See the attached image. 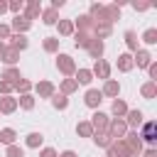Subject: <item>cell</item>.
Returning a JSON list of instances; mask_svg holds the SVG:
<instances>
[{"instance_id":"bcb514c9","label":"cell","mask_w":157,"mask_h":157,"mask_svg":"<svg viewBox=\"0 0 157 157\" xmlns=\"http://www.w3.org/2000/svg\"><path fill=\"white\" fill-rule=\"evenodd\" d=\"M56 157H78V155H76L74 150H64V152H61V155H56Z\"/></svg>"},{"instance_id":"4316f807","label":"cell","mask_w":157,"mask_h":157,"mask_svg":"<svg viewBox=\"0 0 157 157\" xmlns=\"http://www.w3.org/2000/svg\"><path fill=\"white\" fill-rule=\"evenodd\" d=\"M110 113H113L115 118H125V113H128V105H125V101L115 98V101H113V105H110Z\"/></svg>"},{"instance_id":"44dd1931","label":"cell","mask_w":157,"mask_h":157,"mask_svg":"<svg viewBox=\"0 0 157 157\" xmlns=\"http://www.w3.org/2000/svg\"><path fill=\"white\" fill-rule=\"evenodd\" d=\"M56 29H59V34L61 37H71L76 29H74V20H59L56 22Z\"/></svg>"},{"instance_id":"9a60e30c","label":"cell","mask_w":157,"mask_h":157,"mask_svg":"<svg viewBox=\"0 0 157 157\" xmlns=\"http://www.w3.org/2000/svg\"><path fill=\"white\" fill-rule=\"evenodd\" d=\"M103 49H105V44H103L101 39H96V37H93V39H91V44L86 47V52H88V54H91V59H96V61L103 56Z\"/></svg>"},{"instance_id":"30bf717a","label":"cell","mask_w":157,"mask_h":157,"mask_svg":"<svg viewBox=\"0 0 157 157\" xmlns=\"http://www.w3.org/2000/svg\"><path fill=\"white\" fill-rule=\"evenodd\" d=\"M22 15L32 22V20H37L39 15H42V5H39V0H29L27 5H25V10H22Z\"/></svg>"},{"instance_id":"7dc6e473","label":"cell","mask_w":157,"mask_h":157,"mask_svg":"<svg viewBox=\"0 0 157 157\" xmlns=\"http://www.w3.org/2000/svg\"><path fill=\"white\" fill-rule=\"evenodd\" d=\"M52 7H54V10H59V7H64V0H52Z\"/></svg>"},{"instance_id":"ee69618b","label":"cell","mask_w":157,"mask_h":157,"mask_svg":"<svg viewBox=\"0 0 157 157\" xmlns=\"http://www.w3.org/2000/svg\"><path fill=\"white\" fill-rule=\"evenodd\" d=\"M132 7L140 10V12H145V10H150V2H132Z\"/></svg>"},{"instance_id":"7a4b0ae2","label":"cell","mask_w":157,"mask_h":157,"mask_svg":"<svg viewBox=\"0 0 157 157\" xmlns=\"http://www.w3.org/2000/svg\"><path fill=\"white\" fill-rule=\"evenodd\" d=\"M56 69H59V74H64V76L71 78L76 74V61L69 54H56Z\"/></svg>"},{"instance_id":"f907efd6","label":"cell","mask_w":157,"mask_h":157,"mask_svg":"<svg viewBox=\"0 0 157 157\" xmlns=\"http://www.w3.org/2000/svg\"><path fill=\"white\" fill-rule=\"evenodd\" d=\"M2 49H5V42H0V56H2Z\"/></svg>"},{"instance_id":"7402d4cb","label":"cell","mask_w":157,"mask_h":157,"mask_svg":"<svg viewBox=\"0 0 157 157\" xmlns=\"http://www.w3.org/2000/svg\"><path fill=\"white\" fill-rule=\"evenodd\" d=\"M74 81H76V83H83V86H88V83L93 81V74H91V69H76V74H74Z\"/></svg>"},{"instance_id":"ac0fdd59","label":"cell","mask_w":157,"mask_h":157,"mask_svg":"<svg viewBox=\"0 0 157 157\" xmlns=\"http://www.w3.org/2000/svg\"><path fill=\"white\" fill-rule=\"evenodd\" d=\"M34 91L39 93V98H52V96L56 93V88H54L52 81H39V83L34 86Z\"/></svg>"},{"instance_id":"e575fe53","label":"cell","mask_w":157,"mask_h":157,"mask_svg":"<svg viewBox=\"0 0 157 157\" xmlns=\"http://www.w3.org/2000/svg\"><path fill=\"white\" fill-rule=\"evenodd\" d=\"M74 91H78V83H76L74 78H64V81H61V93L69 96V93H74Z\"/></svg>"},{"instance_id":"3957f363","label":"cell","mask_w":157,"mask_h":157,"mask_svg":"<svg viewBox=\"0 0 157 157\" xmlns=\"http://www.w3.org/2000/svg\"><path fill=\"white\" fill-rule=\"evenodd\" d=\"M130 155H135V152L128 147L125 140H113L108 147V157H130Z\"/></svg>"},{"instance_id":"f1b7e54d","label":"cell","mask_w":157,"mask_h":157,"mask_svg":"<svg viewBox=\"0 0 157 157\" xmlns=\"http://www.w3.org/2000/svg\"><path fill=\"white\" fill-rule=\"evenodd\" d=\"M42 47H44V52H49V54H56V52H59V37H44Z\"/></svg>"},{"instance_id":"83f0119b","label":"cell","mask_w":157,"mask_h":157,"mask_svg":"<svg viewBox=\"0 0 157 157\" xmlns=\"http://www.w3.org/2000/svg\"><path fill=\"white\" fill-rule=\"evenodd\" d=\"M42 142H44V135H42V132H29V135H27V140H25V145H27V147H32V150L42 147Z\"/></svg>"},{"instance_id":"8992f818","label":"cell","mask_w":157,"mask_h":157,"mask_svg":"<svg viewBox=\"0 0 157 157\" xmlns=\"http://www.w3.org/2000/svg\"><path fill=\"white\" fill-rule=\"evenodd\" d=\"M76 27H78V32L93 37V20H91L88 15H78V17L74 20V29H76Z\"/></svg>"},{"instance_id":"f546056e","label":"cell","mask_w":157,"mask_h":157,"mask_svg":"<svg viewBox=\"0 0 157 157\" xmlns=\"http://www.w3.org/2000/svg\"><path fill=\"white\" fill-rule=\"evenodd\" d=\"M17 108H22V110H32V108H34V96H32V93L20 96V98H17Z\"/></svg>"},{"instance_id":"4dcf8cb0","label":"cell","mask_w":157,"mask_h":157,"mask_svg":"<svg viewBox=\"0 0 157 157\" xmlns=\"http://www.w3.org/2000/svg\"><path fill=\"white\" fill-rule=\"evenodd\" d=\"M52 105H54L56 110H66V108H69V98H66L64 93H54V96H52Z\"/></svg>"},{"instance_id":"8fae6325","label":"cell","mask_w":157,"mask_h":157,"mask_svg":"<svg viewBox=\"0 0 157 157\" xmlns=\"http://www.w3.org/2000/svg\"><path fill=\"white\" fill-rule=\"evenodd\" d=\"M123 120H125L128 128H140V125L145 123V115H142V110H128Z\"/></svg>"},{"instance_id":"603a6c76","label":"cell","mask_w":157,"mask_h":157,"mask_svg":"<svg viewBox=\"0 0 157 157\" xmlns=\"http://www.w3.org/2000/svg\"><path fill=\"white\" fill-rule=\"evenodd\" d=\"M140 96H142V98H147V101H152V98L157 96V83H155V81L142 83V86H140Z\"/></svg>"},{"instance_id":"8d00e7d4","label":"cell","mask_w":157,"mask_h":157,"mask_svg":"<svg viewBox=\"0 0 157 157\" xmlns=\"http://www.w3.org/2000/svg\"><path fill=\"white\" fill-rule=\"evenodd\" d=\"M142 42H145V44H150V47H152V44H157V29H155V27L145 29V32H142Z\"/></svg>"},{"instance_id":"c3c4849f","label":"cell","mask_w":157,"mask_h":157,"mask_svg":"<svg viewBox=\"0 0 157 157\" xmlns=\"http://www.w3.org/2000/svg\"><path fill=\"white\" fill-rule=\"evenodd\" d=\"M145 157H157V150H155V147H150V150H145Z\"/></svg>"},{"instance_id":"ab89813d","label":"cell","mask_w":157,"mask_h":157,"mask_svg":"<svg viewBox=\"0 0 157 157\" xmlns=\"http://www.w3.org/2000/svg\"><path fill=\"white\" fill-rule=\"evenodd\" d=\"M7 10H10V12H15V15H22L25 2H22V0H12V2H7Z\"/></svg>"},{"instance_id":"ba28073f","label":"cell","mask_w":157,"mask_h":157,"mask_svg":"<svg viewBox=\"0 0 157 157\" xmlns=\"http://www.w3.org/2000/svg\"><path fill=\"white\" fill-rule=\"evenodd\" d=\"M132 61H135L137 69H147V66L152 64V54H150L147 49H137V52L132 54Z\"/></svg>"},{"instance_id":"cb8c5ba5","label":"cell","mask_w":157,"mask_h":157,"mask_svg":"<svg viewBox=\"0 0 157 157\" xmlns=\"http://www.w3.org/2000/svg\"><path fill=\"white\" fill-rule=\"evenodd\" d=\"M110 32H113V25H93V37L96 39H105V37H110Z\"/></svg>"},{"instance_id":"2e32d148","label":"cell","mask_w":157,"mask_h":157,"mask_svg":"<svg viewBox=\"0 0 157 157\" xmlns=\"http://www.w3.org/2000/svg\"><path fill=\"white\" fill-rule=\"evenodd\" d=\"M0 78H2V81H7V83L15 88V83L22 78V74H20V69H17V66H7V69L2 71V76H0Z\"/></svg>"},{"instance_id":"836d02e7","label":"cell","mask_w":157,"mask_h":157,"mask_svg":"<svg viewBox=\"0 0 157 157\" xmlns=\"http://www.w3.org/2000/svg\"><path fill=\"white\" fill-rule=\"evenodd\" d=\"M125 44H128V49H130L132 54L140 49V47H137V34H135L132 29H128V32H125Z\"/></svg>"},{"instance_id":"816d5d0a","label":"cell","mask_w":157,"mask_h":157,"mask_svg":"<svg viewBox=\"0 0 157 157\" xmlns=\"http://www.w3.org/2000/svg\"><path fill=\"white\" fill-rule=\"evenodd\" d=\"M130 157H137V155H130Z\"/></svg>"},{"instance_id":"b9f144b4","label":"cell","mask_w":157,"mask_h":157,"mask_svg":"<svg viewBox=\"0 0 157 157\" xmlns=\"http://www.w3.org/2000/svg\"><path fill=\"white\" fill-rule=\"evenodd\" d=\"M147 74H150V81H155V83H157V64H155V61L147 66Z\"/></svg>"},{"instance_id":"d6a6232c","label":"cell","mask_w":157,"mask_h":157,"mask_svg":"<svg viewBox=\"0 0 157 157\" xmlns=\"http://www.w3.org/2000/svg\"><path fill=\"white\" fill-rule=\"evenodd\" d=\"M91 137H93V142H96L98 147H105V150H108V147H110V142H113V140L108 137V132H93Z\"/></svg>"},{"instance_id":"d590c367","label":"cell","mask_w":157,"mask_h":157,"mask_svg":"<svg viewBox=\"0 0 157 157\" xmlns=\"http://www.w3.org/2000/svg\"><path fill=\"white\" fill-rule=\"evenodd\" d=\"M76 132H78L81 137H91V135H93V128H91L88 120H81V123L76 125Z\"/></svg>"},{"instance_id":"1f68e13d","label":"cell","mask_w":157,"mask_h":157,"mask_svg":"<svg viewBox=\"0 0 157 157\" xmlns=\"http://www.w3.org/2000/svg\"><path fill=\"white\" fill-rule=\"evenodd\" d=\"M15 137H17V132L12 128H2L0 130V142L2 145H15Z\"/></svg>"},{"instance_id":"52a82bcc","label":"cell","mask_w":157,"mask_h":157,"mask_svg":"<svg viewBox=\"0 0 157 157\" xmlns=\"http://www.w3.org/2000/svg\"><path fill=\"white\" fill-rule=\"evenodd\" d=\"M101 101H103V93H101L98 88H88V91H86V96H83V103H86L88 108H93V110H98Z\"/></svg>"},{"instance_id":"74e56055","label":"cell","mask_w":157,"mask_h":157,"mask_svg":"<svg viewBox=\"0 0 157 157\" xmlns=\"http://www.w3.org/2000/svg\"><path fill=\"white\" fill-rule=\"evenodd\" d=\"M15 91H17L20 96H25V93H29V91H32V81H27V78H20V81L15 83Z\"/></svg>"},{"instance_id":"681fc988","label":"cell","mask_w":157,"mask_h":157,"mask_svg":"<svg viewBox=\"0 0 157 157\" xmlns=\"http://www.w3.org/2000/svg\"><path fill=\"white\" fill-rule=\"evenodd\" d=\"M2 12H7V2H5V0H0V15H2Z\"/></svg>"},{"instance_id":"7bdbcfd3","label":"cell","mask_w":157,"mask_h":157,"mask_svg":"<svg viewBox=\"0 0 157 157\" xmlns=\"http://www.w3.org/2000/svg\"><path fill=\"white\" fill-rule=\"evenodd\" d=\"M2 39H10V27L0 22V42H2Z\"/></svg>"},{"instance_id":"f35d334b","label":"cell","mask_w":157,"mask_h":157,"mask_svg":"<svg viewBox=\"0 0 157 157\" xmlns=\"http://www.w3.org/2000/svg\"><path fill=\"white\" fill-rule=\"evenodd\" d=\"M5 157H25V147H20V145H7Z\"/></svg>"},{"instance_id":"7c38bea8","label":"cell","mask_w":157,"mask_h":157,"mask_svg":"<svg viewBox=\"0 0 157 157\" xmlns=\"http://www.w3.org/2000/svg\"><path fill=\"white\" fill-rule=\"evenodd\" d=\"M0 61H5L7 66H15V64L20 61V52H17V49H12L10 44H5V49H2V56H0Z\"/></svg>"},{"instance_id":"5bb4252c","label":"cell","mask_w":157,"mask_h":157,"mask_svg":"<svg viewBox=\"0 0 157 157\" xmlns=\"http://www.w3.org/2000/svg\"><path fill=\"white\" fill-rule=\"evenodd\" d=\"M29 27H32V22H29L25 15H15V20H12V29H15V34H25Z\"/></svg>"},{"instance_id":"f6af8a7d","label":"cell","mask_w":157,"mask_h":157,"mask_svg":"<svg viewBox=\"0 0 157 157\" xmlns=\"http://www.w3.org/2000/svg\"><path fill=\"white\" fill-rule=\"evenodd\" d=\"M39 157H56V152H54L52 147H44V150L39 152Z\"/></svg>"},{"instance_id":"ffe728a7","label":"cell","mask_w":157,"mask_h":157,"mask_svg":"<svg viewBox=\"0 0 157 157\" xmlns=\"http://www.w3.org/2000/svg\"><path fill=\"white\" fill-rule=\"evenodd\" d=\"M42 22L44 25H56L59 22V10H54V7H42Z\"/></svg>"},{"instance_id":"d6986e66","label":"cell","mask_w":157,"mask_h":157,"mask_svg":"<svg viewBox=\"0 0 157 157\" xmlns=\"http://www.w3.org/2000/svg\"><path fill=\"white\" fill-rule=\"evenodd\" d=\"M15 110H17V98H12V96H2V98H0V113L10 115V113H15Z\"/></svg>"},{"instance_id":"e0dca14e","label":"cell","mask_w":157,"mask_h":157,"mask_svg":"<svg viewBox=\"0 0 157 157\" xmlns=\"http://www.w3.org/2000/svg\"><path fill=\"white\" fill-rule=\"evenodd\" d=\"M101 93H103V96H108V98H118V93H120V83H118L115 78H108V81L103 83Z\"/></svg>"},{"instance_id":"5b68a950","label":"cell","mask_w":157,"mask_h":157,"mask_svg":"<svg viewBox=\"0 0 157 157\" xmlns=\"http://www.w3.org/2000/svg\"><path fill=\"white\" fill-rule=\"evenodd\" d=\"M140 128H142V130L137 132V135H140V140H145V142H150V145H152V142L157 140V123H155V120H147V123H142Z\"/></svg>"},{"instance_id":"277c9868","label":"cell","mask_w":157,"mask_h":157,"mask_svg":"<svg viewBox=\"0 0 157 157\" xmlns=\"http://www.w3.org/2000/svg\"><path fill=\"white\" fill-rule=\"evenodd\" d=\"M91 128H93V132H105L108 130V123H110V118L105 115V113H101V110H96L93 115H91Z\"/></svg>"},{"instance_id":"60d3db41","label":"cell","mask_w":157,"mask_h":157,"mask_svg":"<svg viewBox=\"0 0 157 157\" xmlns=\"http://www.w3.org/2000/svg\"><path fill=\"white\" fill-rule=\"evenodd\" d=\"M12 91H15V88H12L7 81H2V78H0V93H2V96H10Z\"/></svg>"},{"instance_id":"484cf974","label":"cell","mask_w":157,"mask_h":157,"mask_svg":"<svg viewBox=\"0 0 157 157\" xmlns=\"http://www.w3.org/2000/svg\"><path fill=\"white\" fill-rule=\"evenodd\" d=\"M91 34H83V32H74V47L76 49H86L88 44H91Z\"/></svg>"},{"instance_id":"4fadbf2b","label":"cell","mask_w":157,"mask_h":157,"mask_svg":"<svg viewBox=\"0 0 157 157\" xmlns=\"http://www.w3.org/2000/svg\"><path fill=\"white\" fill-rule=\"evenodd\" d=\"M118 71H132L135 69V61H132V54L125 52V54H118V61H115Z\"/></svg>"},{"instance_id":"9c48e42d","label":"cell","mask_w":157,"mask_h":157,"mask_svg":"<svg viewBox=\"0 0 157 157\" xmlns=\"http://www.w3.org/2000/svg\"><path fill=\"white\" fill-rule=\"evenodd\" d=\"M91 74H93V76H98V78H103V81H108V78H110V64H108V61H103V59H98V61L93 64Z\"/></svg>"},{"instance_id":"6da1fadb","label":"cell","mask_w":157,"mask_h":157,"mask_svg":"<svg viewBox=\"0 0 157 157\" xmlns=\"http://www.w3.org/2000/svg\"><path fill=\"white\" fill-rule=\"evenodd\" d=\"M108 137L110 140H123L125 135H128V125H125V120L123 118H113L110 123H108Z\"/></svg>"},{"instance_id":"d4e9b609","label":"cell","mask_w":157,"mask_h":157,"mask_svg":"<svg viewBox=\"0 0 157 157\" xmlns=\"http://www.w3.org/2000/svg\"><path fill=\"white\" fill-rule=\"evenodd\" d=\"M27 37L25 34H10V47L12 49H17V52H22V49H27Z\"/></svg>"}]
</instances>
